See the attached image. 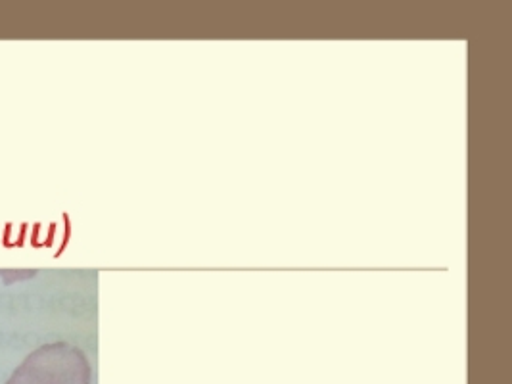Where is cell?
I'll return each instance as SVG.
<instances>
[{"instance_id": "obj_1", "label": "cell", "mask_w": 512, "mask_h": 384, "mask_svg": "<svg viewBox=\"0 0 512 384\" xmlns=\"http://www.w3.org/2000/svg\"><path fill=\"white\" fill-rule=\"evenodd\" d=\"M6 384H93V367L83 348L52 342L29 354Z\"/></svg>"}]
</instances>
